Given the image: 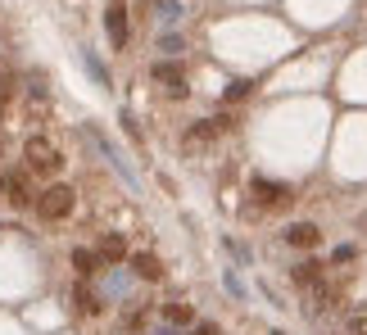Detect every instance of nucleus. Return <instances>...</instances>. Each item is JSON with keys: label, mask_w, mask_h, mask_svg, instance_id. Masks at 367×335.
<instances>
[{"label": "nucleus", "mask_w": 367, "mask_h": 335, "mask_svg": "<svg viewBox=\"0 0 367 335\" xmlns=\"http://www.w3.org/2000/svg\"><path fill=\"white\" fill-rule=\"evenodd\" d=\"M354 258H359V250H354V245H340V250L331 254V263L340 267V263H354Z\"/></svg>", "instance_id": "16"}, {"label": "nucleus", "mask_w": 367, "mask_h": 335, "mask_svg": "<svg viewBox=\"0 0 367 335\" xmlns=\"http://www.w3.org/2000/svg\"><path fill=\"white\" fill-rule=\"evenodd\" d=\"M218 131H222V127H218V118H205V122H195V127L186 131V145H209Z\"/></svg>", "instance_id": "12"}, {"label": "nucleus", "mask_w": 367, "mask_h": 335, "mask_svg": "<svg viewBox=\"0 0 367 335\" xmlns=\"http://www.w3.org/2000/svg\"><path fill=\"white\" fill-rule=\"evenodd\" d=\"M282 241L291 245V250H317V245H322V227L317 222H291L282 231Z\"/></svg>", "instance_id": "6"}, {"label": "nucleus", "mask_w": 367, "mask_h": 335, "mask_svg": "<svg viewBox=\"0 0 367 335\" xmlns=\"http://www.w3.org/2000/svg\"><path fill=\"white\" fill-rule=\"evenodd\" d=\"M249 91H254V82H249V78H245V82H231V86H227V104H236V100H245V95H249Z\"/></svg>", "instance_id": "15"}, {"label": "nucleus", "mask_w": 367, "mask_h": 335, "mask_svg": "<svg viewBox=\"0 0 367 335\" xmlns=\"http://www.w3.org/2000/svg\"><path fill=\"white\" fill-rule=\"evenodd\" d=\"M73 304H77V313H86V318H95V313L104 308V304L91 294V285H86V281H77V290H73Z\"/></svg>", "instance_id": "11"}, {"label": "nucleus", "mask_w": 367, "mask_h": 335, "mask_svg": "<svg viewBox=\"0 0 367 335\" xmlns=\"http://www.w3.org/2000/svg\"><path fill=\"white\" fill-rule=\"evenodd\" d=\"M36 213H41V222H64V218L77 208V190L73 186H64V181H50V186L36 195Z\"/></svg>", "instance_id": "2"}, {"label": "nucleus", "mask_w": 367, "mask_h": 335, "mask_svg": "<svg viewBox=\"0 0 367 335\" xmlns=\"http://www.w3.org/2000/svg\"><path fill=\"white\" fill-rule=\"evenodd\" d=\"M132 272H137L141 281H163V263H159V254H132Z\"/></svg>", "instance_id": "9"}, {"label": "nucleus", "mask_w": 367, "mask_h": 335, "mask_svg": "<svg viewBox=\"0 0 367 335\" xmlns=\"http://www.w3.org/2000/svg\"><path fill=\"white\" fill-rule=\"evenodd\" d=\"M104 32H109V45H113V50H123V45H127L132 27H127V5H123V0H109V9H104Z\"/></svg>", "instance_id": "3"}, {"label": "nucleus", "mask_w": 367, "mask_h": 335, "mask_svg": "<svg viewBox=\"0 0 367 335\" xmlns=\"http://www.w3.org/2000/svg\"><path fill=\"white\" fill-rule=\"evenodd\" d=\"M163 318H168L172 327H195V313H191V304H168V308H163Z\"/></svg>", "instance_id": "14"}, {"label": "nucleus", "mask_w": 367, "mask_h": 335, "mask_svg": "<svg viewBox=\"0 0 367 335\" xmlns=\"http://www.w3.org/2000/svg\"><path fill=\"white\" fill-rule=\"evenodd\" d=\"M291 281L299 285V290H313V285H322V263H317V258H304V263H295Z\"/></svg>", "instance_id": "8"}, {"label": "nucleus", "mask_w": 367, "mask_h": 335, "mask_svg": "<svg viewBox=\"0 0 367 335\" xmlns=\"http://www.w3.org/2000/svg\"><path fill=\"white\" fill-rule=\"evenodd\" d=\"M254 195H258V204L263 208H286L291 204V186H282V181H254Z\"/></svg>", "instance_id": "7"}, {"label": "nucleus", "mask_w": 367, "mask_h": 335, "mask_svg": "<svg viewBox=\"0 0 367 335\" xmlns=\"http://www.w3.org/2000/svg\"><path fill=\"white\" fill-rule=\"evenodd\" d=\"M159 335H172V331H159Z\"/></svg>", "instance_id": "18"}, {"label": "nucleus", "mask_w": 367, "mask_h": 335, "mask_svg": "<svg viewBox=\"0 0 367 335\" xmlns=\"http://www.w3.org/2000/svg\"><path fill=\"white\" fill-rule=\"evenodd\" d=\"M0 190H5V199L14 208H27V204H36V195H32V181H27V168L23 172H9L5 181H0Z\"/></svg>", "instance_id": "5"}, {"label": "nucleus", "mask_w": 367, "mask_h": 335, "mask_svg": "<svg viewBox=\"0 0 367 335\" xmlns=\"http://www.w3.org/2000/svg\"><path fill=\"white\" fill-rule=\"evenodd\" d=\"M23 168L32 172V177H60V168H64L60 145H55V141H46V136H32V141L23 145Z\"/></svg>", "instance_id": "1"}, {"label": "nucleus", "mask_w": 367, "mask_h": 335, "mask_svg": "<svg viewBox=\"0 0 367 335\" xmlns=\"http://www.w3.org/2000/svg\"><path fill=\"white\" fill-rule=\"evenodd\" d=\"M150 78L163 86V91L172 95V100H181V95H186V69H181V64H168V59H159L150 69Z\"/></svg>", "instance_id": "4"}, {"label": "nucleus", "mask_w": 367, "mask_h": 335, "mask_svg": "<svg viewBox=\"0 0 367 335\" xmlns=\"http://www.w3.org/2000/svg\"><path fill=\"white\" fill-rule=\"evenodd\" d=\"M95 254H100V263H123V258H127V241H123L118 231H109V236L100 241V250H95Z\"/></svg>", "instance_id": "10"}, {"label": "nucleus", "mask_w": 367, "mask_h": 335, "mask_svg": "<svg viewBox=\"0 0 367 335\" xmlns=\"http://www.w3.org/2000/svg\"><path fill=\"white\" fill-rule=\"evenodd\" d=\"M191 335H222L214 322H195V327H191Z\"/></svg>", "instance_id": "17"}, {"label": "nucleus", "mask_w": 367, "mask_h": 335, "mask_svg": "<svg viewBox=\"0 0 367 335\" xmlns=\"http://www.w3.org/2000/svg\"><path fill=\"white\" fill-rule=\"evenodd\" d=\"M73 267H77V276L86 281V276L100 272V254H95V250H73Z\"/></svg>", "instance_id": "13"}]
</instances>
